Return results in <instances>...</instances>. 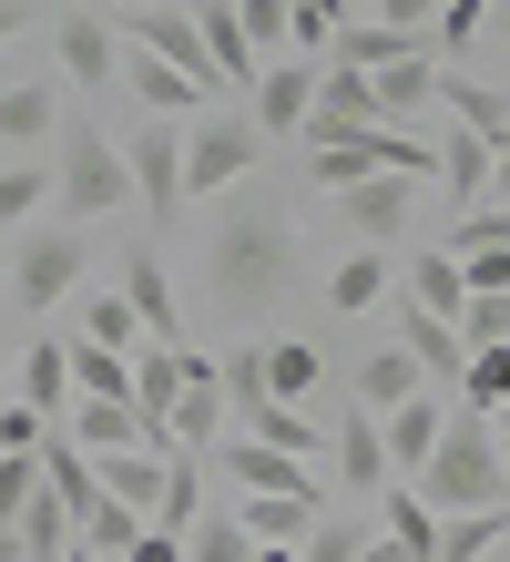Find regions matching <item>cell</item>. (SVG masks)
I'll list each match as a JSON object with an SVG mask.
<instances>
[{
    "mask_svg": "<svg viewBox=\"0 0 510 562\" xmlns=\"http://www.w3.org/2000/svg\"><path fill=\"white\" fill-rule=\"evenodd\" d=\"M286 286H296V225H286V205L256 194V184H235L215 205V236H204V296L256 327V317H276Z\"/></svg>",
    "mask_w": 510,
    "mask_h": 562,
    "instance_id": "obj_1",
    "label": "cell"
},
{
    "mask_svg": "<svg viewBox=\"0 0 510 562\" xmlns=\"http://www.w3.org/2000/svg\"><path fill=\"white\" fill-rule=\"evenodd\" d=\"M408 491H419L439 521H450V512H500V502H510V460H500V440H490V419H480V409H450L429 471L408 481Z\"/></svg>",
    "mask_w": 510,
    "mask_h": 562,
    "instance_id": "obj_2",
    "label": "cell"
},
{
    "mask_svg": "<svg viewBox=\"0 0 510 562\" xmlns=\"http://www.w3.org/2000/svg\"><path fill=\"white\" fill-rule=\"evenodd\" d=\"M52 194H61V225H102L133 194V175H123V144H102V123H61L52 134Z\"/></svg>",
    "mask_w": 510,
    "mask_h": 562,
    "instance_id": "obj_3",
    "label": "cell"
},
{
    "mask_svg": "<svg viewBox=\"0 0 510 562\" xmlns=\"http://www.w3.org/2000/svg\"><path fill=\"white\" fill-rule=\"evenodd\" d=\"M82 267H92V236L82 225H21L11 236V286H21V317H52L82 296Z\"/></svg>",
    "mask_w": 510,
    "mask_h": 562,
    "instance_id": "obj_4",
    "label": "cell"
},
{
    "mask_svg": "<svg viewBox=\"0 0 510 562\" xmlns=\"http://www.w3.org/2000/svg\"><path fill=\"white\" fill-rule=\"evenodd\" d=\"M256 164H265V123L256 113H194V134H184V205L194 194L256 184Z\"/></svg>",
    "mask_w": 510,
    "mask_h": 562,
    "instance_id": "obj_5",
    "label": "cell"
},
{
    "mask_svg": "<svg viewBox=\"0 0 510 562\" xmlns=\"http://www.w3.org/2000/svg\"><path fill=\"white\" fill-rule=\"evenodd\" d=\"M123 175H133V194H144L154 225H174V215H184V123L144 113V123L123 134Z\"/></svg>",
    "mask_w": 510,
    "mask_h": 562,
    "instance_id": "obj_6",
    "label": "cell"
},
{
    "mask_svg": "<svg viewBox=\"0 0 510 562\" xmlns=\"http://www.w3.org/2000/svg\"><path fill=\"white\" fill-rule=\"evenodd\" d=\"M419 194H429V184H408V175H367V184L337 194V225H348L358 246H388V236L419 225Z\"/></svg>",
    "mask_w": 510,
    "mask_h": 562,
    "instance_id": "obj_7",
    "label": "cell"
},
{
    "mask_svg": "<svg viewBox=\"0 0 510 562\" xmlns=\"http://www.w3.org/2000/svg\"><path fill=\"white\" fill-rule=\"evenodd\" d=\"M123 42H133V52H154V61H174V72H194V82H215V61H204V31H194L184 0H133Z\"/></svg>",
    "mask_w": 510,
    "mask_h": 562,
    "instance_id": "obj_8",
    "label": "cell"
},
{
    "mask_svg": "<svg viewBox=\"0 0 510 562\" xmlns=\"http://www.w3.org/2000/svg\"><path fill=\"white\" fill-rule=\"evenodd\" d=\"M256 123H265V144L276 134H306V123H317V61H265L256 72Z\"/></svg>",
    "mask_w": 510,
    "mask_h": 562,
    "instance_id": "obj_9",
    "label": "cell"
},
{
    "mask_svg": "<svg viewBox=\"0 0 510 562\" xmlns=\"http://www.w3.org/2000/svg\"><path fill=\"white\" fill-rule=\"evenodd\" d=\"M337 72H388V61H439V31H388V21H348L327 42Z\"/></svg>",
    "mask_w": 510,
    "mask_h": 562,
    "instance_id": "obj_10",
    "label": "cell"
},
{
    "mask_svg": "<svg viewBox=\"0 0 510 562\" xmlns=\"http://www.w3.org/2000/svg\"><path fill=\"white\" fill-rule=\"evenodd\" d=\"M367 123H378V82H367V72H337V61H317V123H306V144L367 134Z\"/></svg>",
    "mask_w": 510,
    "mask_h": 562,
    "instance_id": "obj_11",
    "label": "cell"
},
{
    "mask_svg": "<svg viewBox=\"0 0 510 562\" xmlns=\"http://www.w3.org/2000/svg\"><path fill=\"white\" fill-rule=\"evenodd\" d=\"M123 307L144 317V348H184V317H174V277H163V256H154V246H133V267H123Z\"/></svg>",
    "mask_w": 510,
    "mask_h": 562,
    "instance_id": "obj_12",
    "label": "cell"
},
{
    "mask_svg": "<svg viewBox=\"0 0 510 562\" xmlns=\"http://www.w3.org/2000/svg\"><path fill=\"white\" fill-rule=\"evenodd\" d=\"M52 52H61V72L72 82H123V31H102V11H72V21H52Z\"/></svg>",
    "mask_w": 510,
    "mask_h": 562,
    "instance_id": "obj_13",
    "label": "cell"
},
{
    "mask_svg": "<svg viewBox=\"0 0 510 562\" xmlns=\"http://www.w3.org/2000/svg\"><path fill=\"white\" fill-rule=\"evenodd\" d=\"M439 429H450V400H439V389L398 400V409L378 419V440H388V471H408V481H419V471H429V450H439Z\"/></svg>",
    "mask_w": 510,
    "mask_h": 562,
    "instance_id": "obj_14",
    "label": "cell"
},
{
    "mask_svg": "<svg viewBox=\"0 0 510 562\" xmlns=\"http://www.w3.org/2000/svg\"><path fill=\"white\" fill-rule=\"evenodd\" d=\"M235 429H246V440H265V450H286V460H317L327 440H337V429L327 419H306L296 400H246V409H225Z\"/></svg>",
    "mask_w": 510,
    "mask_h": 562,
    "instance_id": "obj_15",
    "label": "cell"
},
{
    "mask_svg": "<svg viewBox=\"0 0 510 562\" xmlns=\"http://www.w3.org/2000/svg\"><path fill=\"white\" fill-rule=\"evenodd\" d=\"M123 82H133V103H144V113H163V123L204 113V92H215V82H194V72H174V61L133 52V42H123Z\"/></svg>",
    "mask_w": 510,
    "mask_h": 562,
    "instance_id": "obj_16",
    "label": "cell"
},
{
    "mask_svg": "<svg viewBox=\"0 0 510 562\" xmlns=\"http://www.w3.org/2000/svg\"><path fill=\"white\" fill-rule=\"evenodd\" d=\"M398 348L429 369V389H460V379H469V348H460V327H450V317H429V307H408V296H398Z\"/></svg>",
    "mask_w": 510,
    "mask_h": 562,
    "instance_id": "obj_17",
    "label": "cell"
},
{
    "mask_svg": "<svg viewBox=\"0 0 510 562\" xmlns=\"http://www.w3.org/2000/svg\"><path fill=\"white\" fill-rule=\"evenodd\" d=\"M439 194H450L460 215H480V194H490V134L439 123Z\"/></svg>",
    "mask_w": 510,
    "mask_h": 562,
    "instance_id": "obj_18",
    "label": "cell"
},
{
    "mask_svg": "<svg viewBox=\"0 0 510 562\" xmlns=\"http://www.w3.org/2000/svg\"><path fill=\"white\" fill-rule=\"evenodd\" d=\"M72 338H31L21 348V409H42V419H72Z\"/></svg>",
    "mask_w": 510,
    "mask_h": 562,
    "instance_id": "obj_19",
    "label": "cell"
},
{
    "mask_svg": "<svg viewBox=\"0 0 510 562\" xmlns=\"http://www.w3.org/2000/svg\"><path fill=\"white\" fill-rule=\"evenodd\" d=\"M92 471H102V491H113L123 512H144V521L163 512V491H174V460H163V450H102Z\"/></svg>",
    "mask_w": 510,
    "mask_h": 562,
    "instance_id": "obj_20",
    "label": "cell"
},
{
    "mask_svg": "<svg viewBox=\"0 0 510 562\" xmlns=\"http://www.w3.org/2000/svg\"><path fill=\"white\" fill-rule=\"evenodd\" d=\"M337 481H348V502H367V491H388L398 471H388V440H378V419H367V409H348V419H337Z\"/></svg>",
    "mask_w": 510,
    "mask_h": 562,
    "instance_id": "obj_21",
    "label": "cell"
},
{
    "mask_svg": "<svg viewBox=\"0 0 510 562\" xmlns=\"http://www.w3.org/2000/svg\"><path fill=\"white\" fill-rule=\"evenodd\" d=\"M61 429H72L92 460H102V450H154V419L133 409V400H72V419H61Z\"/></svg>",
    "mask_w": 510,
    "mask_h": 562,
    "instance_id": "obj_22",
    "label": "cell"
},
{
    "mask_svg": "<svg viewBox=\"0 0 510 562\" xmlns=\"http://www.w3.org/2000/svg\"><path fill=\"white\" fill-rule=\"evenodd\" d=\"M194 11V31H204V61H215V82H256L265 61H256V42H246V21H235V0H184Z\"/></svg>",
    "mask_w": 510,
    "mask_h": 562,
    "instance_id": "obj_23",
    "label": "cell"
},
{
    "mask_svg": "<svg viewBox=\"0 0 510 562\" xmlns=\"http://www.w3.org/2000/svg\"><path fill=\"white\" fill-rule=\"evenodd\" d=\"M235 521H246V542H306L327 521V502H317V491H246Z\"/></svg>",
    "mask_w": 510,
    "mask_h": 562,
    "instance_id": "obj_24",
    "label": "cell"
},
{
    "mask_svg": "<svg viewBox=\"0 0 510 562\" xmlns=\"http://www.w3.org/2000/svg\"><path fill=\"white\" fill-rule=\"evenodd\" d=\"M378 82V123L388 134H419L429 103H439V61H388V72H367Z\"/></svg>",
    "mask_w": 510,
    "mask_h": 562,
    "instance_id": "obj_25",
    "label": "cell"
},
{
    "mask_svg": "<svg viewBox=\"0 0 510 562\" xmlns=\"http://www.w3.org/2000/svg\"><path fill=\"white\" fill-rule=\"evenodd\" d=\"M72 338H82V348H113V358H133V348H144V317L123 307V286H92L82 307H72Z\"/></svg>",
    "mask_w": 510,
    "mask_h": 562,
    "instance_id": "obj_26",
    "label": "cell"
},
{
    "mask_svg": "<svg viewBox=\"0 0 510 562\" xmlns=\"http://www.w3.org/2000/svg\"><path fill=\"white\" fill-rule=\"evenodd\" d=\"M367 175H378V123H367V134H337V144L306 154V184H317V194H348V184H367Z\"/></svg>",
    "mask_w": 510,
    "mask_h": 562,
    "instance_id": "obj_27",
    "label": "cell"
},
{
    "mask_svg": "<svg viewBox=\"0 0 510 562\" xmlns=\"http://www.w3.org/2000/svg\"><path fill=\"white\" fill-rule=\"evenodd\" d=\"M419 389H429V369H419V358H408V348H378V358H358V409H398V400H419Z\"/></svg>",
    "mask_w": 510,
    "mask_h": 562,
    "instance_id": "obj_28",
    "label": "cell"
},
{
    "mask_svg": "<svg viewBox=\"0 0 510 562\" xmlns=\"http://www.w3.org/2000/svg\"><path fill=\"white\" fill-rule=\"evenodd\" d=\"M378 296H388V256L378 246H348V256H337V277H327V307L337 317H367Z\"/></svg>",
    "mask_w": 510,
    "mask_h": 562,
    "instance_id": "obj_29",
    "label": "cell"
},
{
    "mask_svg": "<svg viewBox=\"0 0 510 562\" xmlns=\"http://www.w3.org/2000/svg\"><path fill=\"white\" fill-rule=\"evenodd\" d=\"M408 307H429V317H450V327H460V307H469V277H460V256H450V246H429L419 267H408Z\"/></svg>",
    "mask_w": 510,
    "mask_h": 562,
    "instance_id": "obj_30",
    "label": "cell"
},
{
    "mask_svg": "<svg viewBox=\"0 0 510 562\" xmlns=\"http://www.w3.org/2000/svg\"><path fill=\"white\" fill-rule=\"evenodd\" d=\"M72 542H82V521L61 512V491L42 481V491H31V512H21V562H61Z\"/></svg>",
    "mask_w": 510,
    "mask_h": 562,
    "instance_id": "obj_31",
    "label": "cell"
},
{
    "mask_svg": "<svg viewBox=\"0 0 510 562\" xmlns=\"http://www.w3.org/2000/svg\"><path fill=\"white\" fill-rule=\"evenodd\" d=\"M439 113H450V123H469V134H510V103H500V92L490 82H469V72H439Z\"/></svg>",
    "mask_w": 510,
    "mask_h": 562,
    "instance_id": "obj_32",
    "label": "cell"
},
{
    "mask_svg": "<svg viewBox=\"0 0 510 562\" xmlns=\"http://www.w3.org/2000/svg\"><path fill=\"white\" fill-rule=\"evenodd\" d=\"M510 542V502L500 512H450V521H439V562H490Z\"/></svg>",
    "mask_w": 510,
    "mask_h": 562,
    "instance_id": "obj_33",
    "label": "cell"
},
{
    "mask_svg": "<svg viewBox=\"0 0 510 562\" xmlns=\"http://www.w3.org/2000/svg\"><path fill=\"white\" fill-rule=\"evenodd\" d=\"M42 134H61L52 82H11V92H0V144H42Z\"/></svg>",
    "mask_w": 510,
    "mask_h": 562,
    "instance_id": "obj_34",
    "label": "cell"
},
{
    "mask_svg": "<svg viewBox=\"0 0 510 562\" xmlns=\"http://www.w3.org/2000/svg\"><path fill=\"white\" fill-rule=\"evenodd\" d=\"M378 502H388V542H408V562H439V512L419 502V491H408V481H388Z\"/></svg>",
    "mask_w": 510,
    "mask_h": 562,
    "instance_id": "obj_35",
    "label": "cell"
},
{
    "mask_svg": "<svg viewBox=\"0 0 510 562\" xmlns=\"http://www.w3.org/2000/svg\"><path fill=\"white\" fill-rule=\"evenodd\" d=\"M265 389H276V400H317V389H327V358L306 348V338H276V348H265Z\"/></svg>",
    "mask_w": 510,
    "mask_h": 562,
    "instance_id": "obj_36",
    "label": "cell"
},
{
    "mask_svg": "<svg viewBox=\"0 0 510 562\" xmlns=\"http://www.w3.org/2000/svg\"><path fill=\"white\" fill-rule=\"evenodd\" d=\"M235 21H246L256 61H286L296 52V0H235Z\"/></svg>",
    "mask_w": 510,
    "mask_h": 562,
    "instance_id": "obj_37",
    "label": "cell"
},
{
    "mask_svg": "<svg viewBox=\"0 0 510 562\" xmlns=\"http://www.w3.org/2000/svg\"><path fill=\"white\" fill-rule=\"evenodd\" d=\"M52 194V164H0V236H21Z\"/></svg>",
    "mask_w": 510,
    "mask_h": 562,
    "instance_id": "obj_38",
    "label": "cell"
},
{
    "mask_svg": "<svg viewBox=\"0 0 510 562\" xmlns=\"http://www.w3.org/2000/svg\"><path fill=\"white\" fill-rule=\"evenodd\" d=\"M367 542H378V532H367V521H358V502H348V512H327V521H317V532H306V542H296V562H358Z\"/></svg>",
    "mask_w": 510,
    "mask_h": 562,
    "instance_id": "obj_39",
    "label": "cell"
},
{
    "mask_svg": "<svg viewBox=\"0 0 510 562\" xmlns=\"http://www.w3.org/2000/svg\"><path fill=\"white\" fill-rule=\"evenodd\" d=\"M184 562H256V542H246V521H235V512H204L194 532H184Z\"/></svg>",
    "mask_w": 510,
    "mask_h": 562,
    "instance_id": "obj_40",
    "label": "cell"
},
{
    "mask_svg": "<svg viewBox=\"0 0 510 562\" xmlns=\"http://www.w3.org/2000/svg\"><path fill=\"white\" fill-rule=\"evenodd\" d=\"M31 491H42V450H0V532H21Z\"/></svg>",
    "mask_w": 510,
    "mask_h": 562,
    "instance_id": "obj_41",
    "label": "cell"
},
{
    "mask_svg": "<svg viewBox=\"0 0 510 562\" xmlns=\"http://www.w3.org/2000/svg\"><path fill=\"white\" fill-rule=\"evenodd\" d=\"M460 409H510V348H480V358H469Z\"/></svg>",
    "mask_w": 510,
    "mask_h": 562,
    "instance_id": "obj_42",
    "label": "cell"
},
{
    "mask_svg": "<svg viewBox=\"0 0 510 562\" xmlns=\"http://www.w3.org/2000/svg\"><path fill=\"white\" fill-rule=\"evenodd\" d=\"M337 31H348V0H296V61H327Z\"/></svg>",
    "mask_w": 510,
    "mask_h": 562,
    "instance_id": "obj_43",
    "label": "cell"
},
{
    "mask_svg": "<svg viewBox=\"0 0 510 562\" xmlns=\"http://www.w3.org/2000/svg\"><path fill=\"white\" fill-rule=\"evenodd\" d=\"M460 348L480 358V348H510V296H469L460 307Z\"/></svg>",
    "mask_w": 510,
    "mask_h": 562,
    "instance_id": "obj_44",
    "label": "cell"
},
{
    "mask_svg": "<svg viewBox=\"0 0 510 562\" xmlns=\"http://www.w3.org/2000/svg\"><path fill=\"white\" fill-rule=\"evenodd\" d=\"M490 21H500V0H439V52H460V42H480Z\"/></svg>",
    "mask_w": 510,
    "mask_h": 562,
    "instance_id": "obj_45",
    "label": "cell"
},
{
    "mask_svg": "<svg viewBox=\"0 0 510 562\" xmlns=\"http://www.w3.org/2000/svg\"><path fill=\"white\" fill-rule=\"evenodd\" d=\"M460 277H469V296H510V236H500V246H469Z\"/></svg>",
    "mask_w": 510,
    "mask_h": 562,
    "instance_id": "obj_46",
    "label": "cell"
},
{
    "mask_svg": "<svg viewBox=\"0 0 510 562\" xmlns=\"http://www.w3.org/2000/svg\"><path fill=\"white\" fill-rule=\"evenodd\" d=\"M388 31H439V0H378Z\"/></svg>",
    "mask_w": 510,
    "mask_h": 562,
    "instance_id": "obj_47",
    "label": "cell"
},
{
    "mask_svg": "<svg viewBox=\"0 0 510 562\" xmlns=\"http://www.w3.org/2000/svg\"><path fill=\"white\" fill-rule=\"evenodd\" d=\"M123 562H184V532H144V542H133Z\"/></svg>",
    "mask_w": 510,
    "mask_h": 562,
    "instance_id": "obj_48",
    "label": "cell"
},
{
    "mask_svg": "<svg viewBox=\"0 0 510 562\" xmlns=\"http://www.w3.org/2000/svg\"><path fill=\"white\" fill-rule=\"evenodd\" d=\"M21 31H31V0H0V52H11Z\"/></svg>",
    "mask_w": 510,
    "mask_h": 562,
    "instance_id": "obj_49",
    "label": "cell"
},
{
    "mask_svg": "<svg viewBox=\"0 0 510 562\" xmlns=\"http://www.w3.org/2000/svg\"><path fill=\"white\" fill-rule=\"evenodd\" d=\"M490 194H500V205H510V134L490 144Z\"/></svg>",
    "mask_w": 510,
    "mask_h": 562,
    "instance_id": "obj_50",
    "label": "cell"
},
{
    "mask_svg": "<svg viewBox=\"0 0 510 562\" xmlns=\"http://www.w3.org/2000/svg\"><path fill=\"white\" fill-rule=\"evenodd\" d=\"M358 562H408V542H388V532H378V542H367Z\"/></svg>",
    "mask_w": 510,
    "mask_h": 562,
    "instance_id": "obj_51",
    "label": "cell"
},
{
    "mask_svg": "<svg viewBox=\"0 0 510 562\" xmlns=\"http://www.w3.org/2000/svg\"><path fill=\"white\" fill-rule=\"evenodd\" d=\"M256 562H296V542H256Z\"/></svg>",
    "mask_w": 510,
    "mask_h": 562,
    "instance_id": "obj_52",
    "label": "cell"
},
{
    "mask_svg": "<svg viewBox=\"0 0 510 562\" xmlns=\"http://www.w3.org/2000/svg\"><path fill=\"white\" fill-rule=\"evenodd\" d=\"M61 562H102V552H92V542H72V552H61Z\"/></svg>",
    "mask_w": 510,
    "mask_h": 562,
    "instance_id": "obj_53",
    "label": "cell"
},
{
    "mask_svg": "<svg viewBox=\"0 0 510 562\" xmlns=\"http://www.w3.org/2000/svg\"><path fill=\"white\" fill-rule=\"evenodd\" d=\"M490 31H500V42H510V0H500V21H490Z\"/></svg>",
    "mask_w": 510,
    "mask_h": 562,
    "instance_id": "obj_54",
    "label": "cell"
},
{
    "mask_svg": "<svg viewBox=\"0 0 510 562\" xmlns=\"http://www.w3.org/2000/svg\"><path fill=\"white\" fill-rule=\"evenodd\" d=\"M0 277H11V236H0Z\"/></svg>",
    "mask_w": 510,
    "mask_h": 562,
    "instance_id": "obj_55",
    "label": "cell"
},
{
    "mask_svg": "<svg viewBox=\"0 0 510 562\" xmlns=\"http://www.w3.org/2000/svg\"><path fill=\"white\" fill-rule=\"evenodd\" d=\"M0 379H11V338H0Z\"/></svg>",
    "mask_w": 510,
    "mask_h": 562,
    "instance_id": "obj_56",
    "label": "cell"
},
{
    "mask_svg": "<svg viewBox=\"0 0 510 562\" xmlns=\"http://www.w3.org/2000/svg\"><path fill=\"white\" fill-rule=\"evenodd\" d=\"M92 11H102V0H92Z\"/></svg>",
    "mask_w": 510,
    "mask_h": 562,
    "instance_id": "obj_57",
    "label": "cell"
},
{
    "mask_svg": "<svg viewBox=\"0 0 510 562\" xmlns=\"http://www.w3.org/2000/svg\"><path fill=\"white\" fill-rule=\"evenodd\" d=\"M490 562H500V552H490Z\"/></svg>",
    "mask_w": 510,
    "mask_h": 562,
    "instance_id": "obj_58",
    "label": "cell"
}]
</instances>
